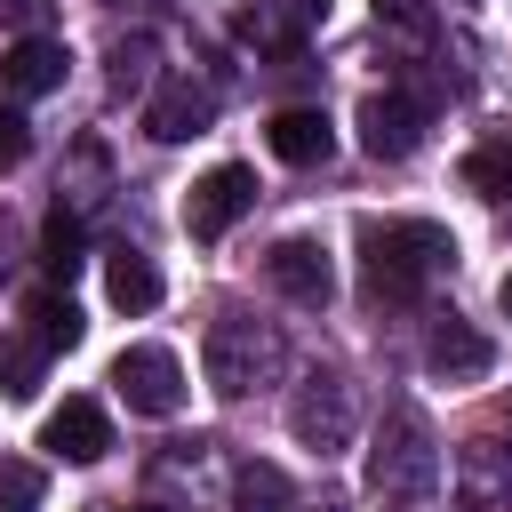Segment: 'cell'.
<instances>
[{
    "label": "cell",
    "mask_w": 512,
    "mask_h": 512,
    "mask_svg": "<svg viewBox=\"0 0 512 512\" xmlns=\"http://www.w3.org/2000/svg\"><path fill=\"white\" fill-rule=\"evenodd\" d=\"M456 264V240L424 216H368L360 224V296L368 304H416L440 272Z\"/></svg>",
    "instance_id": "obj_1"
},
{
    "label": "cell",
    "mask_w": 512,
    "mask_h": 512,
    "mask_svg": "<svg viewBox=\"0 0 512 512\" xmlns=\"http://www.w3.org/2000/svg\"><path fill=\"white\" fill-rule=\"evenodd\" d=\"M208 384H216V400H248L256 384H272L280 376V360H288V344H280V328H264V320H248V312H224L216 328H208Z\"/></svg>",
    "instance_id": "obj_2"
},
{
    "label": "cell",
    "mask_w": 512,
    "mask_h": 512,
    "mask_svg": "<svg viewBox=\"0 0 512 512\" xmlns=\"http://www.w3.org/2000/svg\"><path fill=\"white\" fill-rule=\"evenodd\" d=\"M432 480H440V448H432L424 416L416 408H392L384 432H376V448H368V488L376 496H424Z\"/></svg>",
    "instance_id": "obj_3"
},
{
    "label": "cell",
    "mask_w": 512,
    "mask_h": 512,
    "mask_svg": "<svg viewBox=\"0 0 512 512\" xmlns=\"http://www.w3.org/2000/svg\"><path fill=\"white\" fill-rule=\"evenodd\" d=\"M288 432H296V448H312V456L344 448V440L360 432V392H352V376L312 368V376L296 384V400H288Z\"/></svg>",
    "instance_id": "obj_4"
},
{
    "label": "cell",
    "mask_w": 512,
    "mask_h": 512,
    "mask_svg": "<svg viewBox=\"0 0 512 512\" xmlns=\"http://www.w3.org/2000/svg\"><path fill=\"white\" fill-rule=\"evenodd\" d=\"M112 392L128 400V416H176L184 408V368L168 344H128L112 360Z\"/></svg>",
    "instance_id": "obj_5"
},
{
    "label": "cell",
    "mask_w": 512,
    "mask_h": 512,
    "mask_svg": "<svg viewBox=\"0 0 512 512\" xmlns=\"http://www.w3.org/2000/svg\"><path fill=\"white\" fill-rule=\"evenodd\" d=\"M256 208V168H240V160H216L192 192H184V232L192 240H224L240 216Z\"/></svg>",
    "instance_id": "obj_6"
},
{
    "label": "cell",
    "mask_w": 512,
    "mask_h": 512,
    "mask_svg": "<svg viewBox=\"0 0 512 512\" xmlns=\"http://www.w3.org/2000/svg\"><path fill=\"white\" fill-rule=\"evenodd\" d=\"M264 280H272L288 304H304V312H320V304L336 296L328 248H320V240H304V232H288V240H272V248H264Z\"/></svg>",
    "instance_id": "obj_7"
},
{
    "label": "cell",
    "mask_w": 512,
    "mask_h": 512,
    "mask_svg": "<svg viewBox=\"0 0 512 512\" xmlns=\"http://www.w3.org/2000/svg\"><path fill=\"white\" fill-rule=\"evenodd\" d=\"M424 144V104L384 88V96H360V152L368 160H408Z\"/></svg>",
    "instance_id": "obj_8"
},
{
    "label": "cell",
    "mask_w": 512,
    "mask_h": 512,
    "mask_svg": "<svg viewBox=\"0 0 512 512\" xmlns=\"http://www.w3.org/2000/svg\"><path fill=\"white\" fill-rule=\"evenodd\" d=\"M40 448H48L56 464H104V456H112V416H104L96 400H64V408H48Z\"/></svg>",
    "instance_id": "obj_9"
},
{
    "label": "cell",
    "mask_w": 512,
    "mask_h": 512,
    "mask_svg": "<svg viewBox=\"0 0 512 512\" xmlns=\"http://www.w3.org/2000/svg\"><path fill=\"white\" fill-rule=\"evenodd\" d=\"M424 368H432L440 384H480V376L496 368V344H488L480 328H464V320L448 312V320H440V328L424 336Z\"/></svg>",
    "instance_id": "obj_10"
},
{
    "label": "cell",
    "mask_w": 512,
    "mask_h": 512,
    "mask_svg": "<svg viewBox=\"0 0 512 512\" xmlns=\"http://www.w3.org/2000/svg\"><path fill=\"white\" fill-rule=\"evenodd\" d=\"M512 496V448L504 440H464L456 448V504L464 512H496Z\"/></svg>",
    "instance_id": "obj_11"
},
{
    "label": "cell",
    "mask_w": 512,
    "mask_h": 512,
    "mask_svg": "<svg viewBox=\"0 0 512 512\" xmlns=\"http://www.w3.org/2000/svg\"><path fill=\"white\" fill-rule=\"evenodd\" d=\"M208 120H216V96H208L200 80H184V72L160 80V96L144 104V136H160V144H184V136H200Z\"/></svg>",
    "instance_id": "obj_12"
},
{
    "label": "cell",
    "mask_w": 512,
    "mask_h": 512,
    "mask_svg": "<svg viewBox=\"0 0 512 512\" xmlns=\"http://www.w3.org/2000/svg\"><path fill=\"white\" fill-rule=\"evenodd\" d=\"M264 144H272V160H288V168H320V160L336 152V128H328L320 104H288V112H272Z\"/></svg>",
    "instance_id": "obj_13"
},
{
    "label": "cell",
    "mask_w": 512,
    "mask_h": 512,
    "mask_svg": "<svg viewBox=\"0 0 512 512\" xmlns=\"http://www.w3.org/2000/svg\"><path fill=\"white\" fill-rule=\"evenodd\" d=\"M0 88H8V96H48V88H64V40L24 32V40L0 56Z\"/></svg>",
    "instance_id": "obj_14"
},
{
    "label": "cell",
    "mask_w": 512,
    "mask_h": 512,
    "mask_svg": "<svg viewBox=\"0 0 512 512\" xmlns=\"http://www.w3.org/2000/svg\"><path fill=\"white\" fill-rule=\"evenodd\" d=\"M24 320H32V344H40V352H72V344L88 336V320H80V304H72L64 288H32V296H24Z\"/></svg>",
    "instance_id": "obj_15"
},
{
    "label": "cell",
    "mask_w": 512,
    "mask_h": 512,
    "mask_svg": "<svg viewBox=\"0 0 512 512\" xmlns=\"http://www.w3.org/2000/svg\"><path fill=\"white\" fill-rule=\"evenodd\" d=\"M80 264H88V224L72 208H48V224H40V272H48V288H64Z\"/></svg>",
    "instance_id": "obj_16"
},
{
    "label": "cell",
    "mask_w": 512,
    "mask_h": 512,
    "mask_svg": "<svg viewBox=\"0 0 512 512\" xmlns=\"http://www.w3.org/2000/svg\"><path fill=\"white\" fill-rule=\"evenodd\" d=\"M104 296H112L120 312H152V304H160V272H152V256H144V248H112V264H104Z\"/></svg>",
    "instance_id": "obj_17"
},
{
    "label": "cell",
    "mask_w": 512,
    "mask_h": 512,
    "mask_svg": "<svg viewBox=\"0 0 512 512\" xmlns=\"http://www.w3.org/2000/svg\"><path fill=\"white\" fill-rule=\"evenodd\" d=\"M464 192H480V200H512V144H480V152H464Z\"/></svg>",
    "instance_id": "obj_18"
},
{
    "label": "cell",
    "mask_w": 512,
    "mask_h": 512,
    "mask_svg": "<svg viewBox=\"0 0 512 512\" xmlns=\"http://www.w3.org/2000/svg\"><path fill=\"white\" fill-rule=\"evenodd\" d=\"M0 392L8 400H32L40 392V344L32 336H0Z\"/></svg>",
    "instance_id": "obj_19"
},
{
    "label": "cell",
    "mask_w": 512,
    "mask_h": 512,
    "mask_svg": "<svg viewBox=\"0 0 512 512\" xmlns=\"http://www.w3.org/2000/svg\"><path fill=\"white\" fill-rule=\"evenodd\" d=\"M40 496H48L40 464L32 456H0V512H40Z\"/></svg>",
    "instance_id": "obj_20"
},
{
    "label": "cell",
    "mask_w": 512,
    "mask_h": 512,
    "mask_svg": "<svg viewBox=\"0 0 512 512\" xmlns=\"http://www.w3.org/2000/svg\"><path fill=\"white\" fill-rule=\"evenodd\" d=\"M112 88H120V96H144V88H152V40H144V32L112 40Z\"/></svg>",
    "instance_id": "obj_21"
},
{
    "label": "cell",
    "mask_w": 512,
    "mask_h": 512,
    "mask_svg": "<svg viewBox=\"0 0 512 512\" xmlns=\"http://www.w3.org/2000/svg\"><path fill=\"white\" fill-rule=\"evenodd\" d=\"M240 504H288V472L280 464H240Z\"/></svg>",
    "instance_id": "obj_22"
},
{
    "label": "cell",
    "mask_w": 512,
    "mask_h": 512,
    "mask_svg": "<svg viewBox=\"0 0 512 512\" xmlns=\"http://www.w3.org/2000/svg\"><path fill=\"white\" fill-rule=\"evenodd\" d=\"M24 152H32V128H24V112H16V104H0V176H8V168H24Z\"/></svg>",
    "instance_id": "obj_23"
},
{
    "label": "cell",
    "mask_w": 512,
    "mask_h": 512,
    "mask_svg": "<svg viewBox=\"0 0 512 512\" xmlns=\"http://www.w3.org/2000/svg\"><path fill=\"white\" fill-rule=\"evenodd\" d=\"M280 16L304 32V24H320V16H328V0H280Z\"/></svg>",
    "instance_id": "obj_24"
},
{
    "label": "cell",
    "mask_w": 512,
    "mask_h": 512,
    "mask_svg": "<svg viewBox=\"0 0 512 512\" xmlns=\"http://www.w3.org/2000/svg\"><path fill=\"white\" fill-rule=\"evenodd\" d=\"M40 16V0H0V24H32Z\"/></svg>",
    "instance_id": "obj_25"
},
{
    "label": "cell",
    "mask_w": 512,
    "mask_h": 512,
    "mask_svg": "<svg viewBox=\"0 0 512 512\" xmlns=\"http://www.w3.org/2000/svg\"><path fill=\"white\" fill-rule=\"evenodd\" d=\"M376 16H416V0H376Z\"/></svg>",
    "instance_id": "obj_26"
},
{
    "label": "cell",
    "mask_w": 512,
    "mask_h": 512,
    "mask_svg": "<svg viewBox=\"0 0 512 512\" xmlns=\"http://www.w3.org/2000/svg\"><path fill=\"white\" fill-rule=\"evenodd\" d=\"M496 304H504V320H512V272H504V288H496Z\"/></svg>",
    "instance_id": "obj_27"
},
{
    "label": "cell",
    "mask_w": 512,
    "mask_h": 512,
    "mask_svg": "<svg viewBox=\"0 0 512 512\" xmlns=\"http://www.w3.org/2000/svg\"><path fill=\"white\" fill-rule=\"evenodd\" d=\"M304 512H344V504H336V496H320V504H304Z\"/></svg>",
    "instance_id": "obj_28"
},
{
    "label": "cell",
    "mask_w": 512,
    "mask_h": 512,
    "mask_svg": "<svg viewBox=\"0 0 512 512\" xmlns=\"http://www.w3.org/2000/svg\"><path fill=\"white\" fill-rule=\"evenodd\" d=\"M0 264H8V216H0Z\"/></svg>",
    "instance_id": "obj_29"
},
{
    "label": "cell",
    "mask_w": 512,
    "mask_h": 512,
    "mask_svg": "<svg viewBox=\"0 0 512 512\" xmlns=\"http://www.w3.org/2000/svg\"><path fill=\"white\" fill-rule=\"evenodd\" d=\"M128 512H168V504H128Z\"/></svg>",
    "instance_id": "obj_30"
}]
</instances>
